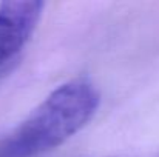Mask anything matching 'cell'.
Returning <instances> with one entry per match:
<instances>
[{"label": "cell", "mask_w": 159, "mask_h": 157, "mask_svg": "<svg viewBox=\"0 0 159 157\" xmlns=\"http://www.w3.org/2000/svg\"><path fill=\"white\" fill-rule=\"evenodd\" d=\"M99 103L101 94L88 79L62 83L0 140V157H36L59 148L93 119Z\"/></svg>", "instance_id": "6da1fadb"}, {"label": "cell", "mask_w": 159, "mask_h": 157, "mask_svg": "<svg viewBox=\"0 0 159 157\" xmlns=\"http://www.w3.org/2000/svg\"><path fill=\"white\" fill-rule=\"evenodd\" d=\"M43 3L8 0L0 3V68L25 48L42 17Z\"/></svg>", "instance_id": "7a4b0ae2"}]
</instances>
